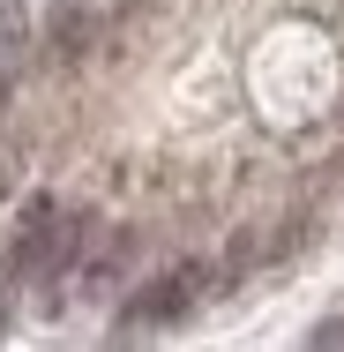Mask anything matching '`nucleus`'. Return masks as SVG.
I'll list each match as a JSON object with an SVG mask.
<instances>
[{
  "instance_id": "obj_4",
  "label": "nucleus",
  "mask_w": 344,
  "mask_h": 352,
  "mask_svg": "<svg viewBox=\"0 0 344 352\" xmlns=\"http://www.w3.org/2000/svg\"><path fill=\"white\" fill-rule=\"evenodd\" d=\"M30 38H38V30H30V15L0 0V82H15V75L30 68Z\"/></svg>"
},
{
  "instance_id": "obj_1",
  "label": "nucleus",
  "mask_w": 344,
  "mask_h": 352,
  "mask_svg": "<svg viewBox=\"0 0 344 352\" xmlns=\"http://www.w3.org/2000/svg\"><path fill=\"white\" fill-rule=\"evenodd\" d=\"M195 300H203V263L157 270L150 285H135V292L120 300V330H165V322H180Z\"/></svg>"
},
{
  "instance_id": "obj_2",
  "label": "nucleus",
  "mask_w": 344,
  "mask_h": 352,
  "mask_svg": "<svg viewBox=\"0 0 344 352\" xmlns=\"http://www.w3.org/2000/svg\"><path fill=\"white\" fill-rule=\"evenodd\" d=\"M60 203L53 195H30L15 217V240H8V278H53L60 270Z\"/></svg>"
},
{
  "instance_id": "obj_6",
  "label": "nucleus",
  "mask_w": 344,
  "mask_h": 352,
  "mask_svg": "<svg viewBox=\"0 0 344 352\" xmlns=\"http://www.w3.org/2000/svg\"><path fill=\"white\" fill-rule=\"evenodd\" d=\"M0 330H8V292H0Z\"/></svg>"
},
{
  "instance_id": "obj_3",
  "label": "nucleus",
  "mask_w": 344,
  "mask_h": 352,
  "mask_svg": "<svg viewBox=\"0 0 344 352\" xmlns=\"http://www.w3.org/2000/svg\"><path fill=\"white\" fill-rule=\"evenodd\" d=\"M38 38H45V60H53V68H75L82 53H98L105 15H98L90 0H60V8L45 15V30H38Z\"/></svg>"
},
{
  "instance_id": "obj_5",
  "label": "nucleus",
  "mask_w": 344,
  "mask_h": 352,
  "mask_svg": "<svg viewBox=\"0 0 344 352\" xmlns=\"http://www.w3.org/2000/svg\"><path fill=\"white\" fill-rule=\"evenodd\" d=\"M307 345H314V352H344V315L314 322V330H307Z\"/></svg>"
}]
</instances>
